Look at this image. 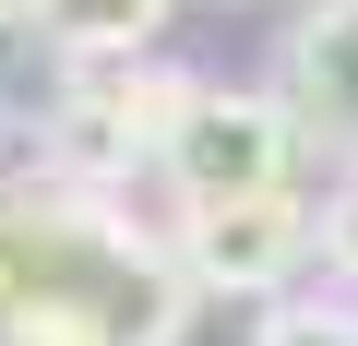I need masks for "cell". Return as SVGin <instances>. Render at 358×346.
I'll return each instance as SVG.
<instances>
[{"mask_svg":"<svg viewBox=\"0 0 358 346\" xmlns=\"http://www.w3.org/2000/svg\"><path fill=\"white\" fill-rule=\"evenodd\" d=\"M203 287L179 275L155 227L108 192L13 180L0 192V334L13 346H179Z\"/></svg>","mask_w":358,"mask_h":346,"instance_id":"6da1fadb","label":"cell"},{"mask_svg":"<svg viewBox=\"0 0 358 346\" xmlns=\"http://www.w3.org/2000/svg\"><path fill=\"white\" fill-rule=\"evenodd\" d=\"M179 84H192V72H155V60H60V96L36 108V180L120 192L131 167L167 155Z\"/></svg>","mask_w":358,"mask_h":346,"instance_id":"7a4b0ae2","label":"cell"},{"mask_svg":"<svg viewBox=\"0 0 358 346\" xmlns=\"http://www.w3.org/2000/svg\"><path fill=\"white\" fill-rule=\"evenodd\" d=\"M299 155H310V131H299V108L263 84H179V120H167V155H155V180H167V203H251V192H299Z\"/></svg>","mask_w":358,"mask_h":346,"instance_id":"3957f363","label":"cell"},{"mask_svg":"<svg viewBox=\"0 0 358 346\" xmlns=\"http://www.w3.org/2000/svg\"><path fill=\"white\" fill-rule=\"evenodd\" d=\"M167 251H179V275H192L203 298H287V287L322 263V203H299V192H251V203H179Z\"/></svg>","mask_w":358,"mask_h":346,"instance_id":"277c9868","label":"cell"},{"mask_svg":"<svg viewBox=\"0 0 358 346\" xmlns=\"http://www.w3.org/2000/svg\"><path fill=\"white\" fill-rule=\"evenodd\" d=\"M275 96L299 108V131H310L322 155L358 167V0H310V13L287 24V48H275Z\"/></svg>","mask_w":358,"mask_h":346,"instance_id":"5b68a950","label":"cell"},{"mask_svg":"<svg viewBox=\"0 0 358 346\" xmlns=\"http://www.w3.org/2000/svg\"><path fill=\"white\" fill-rule=\"evenodd\" d=\"M167 24V0H48V48L60 60H143Z\"/></svg>","mask_w":358,"mask_h":346,"instance_id":"8992f818","label":"cell"},{"mask_svg":"<svg viewBox=\"0 0 358 346\" xmlns=\"http://www.w3.org/2000/svg\"><path fill=\"white\" fill-rule=\"evenodd\" d=\"M251 346H358V287H287V298H263Z\"/></svg>","mask_w":358,"mask_h":346,"instance_id":"52a82bcc","label":"cell"},{"mask_svg":"<svg viewBox=\"0 0 358 346\" xmlns=\"http://www.w3.org/2000/svg\"><path fill=\"white\" fill-rule=\"evenodd\" d=\"M322 275L358 287V192H322Z\"/></svg>","mask_w":358,"mask_h":346,"instance_id":"ba28073f","label":"cell"},{"mask_svg":"<svg viewBox=\"0 0 358 346\" xmlns=\"http://www.w3.org/2000/svg\"><path fill=\"white\" fill-rule=\"evenodd\" d=\"M24 24L48 36V0H0V36H24Z\"/></svg>","mask_w":358,"mask_h":346,"instance_id":"9c48e42d","label":"cell"},{"mask_svg":"<svg viewBox=\"0 0 358 346\" xmlns=\"http://www.w3.org/2000/svg\"><path fill=\"white\" fill-rule=\"evenodd\" d=\"M0 346H13V334H0Z\"/></svg>","mask_w":358,"mask_h":346,"instance_id":"30bf717a","label":"cell"}]
</instances>
